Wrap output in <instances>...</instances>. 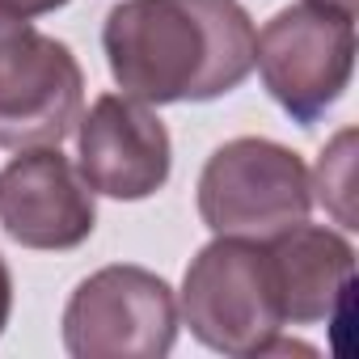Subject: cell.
Wrapping results in <instances>:
<instances>
[{
    "label": "cell",
    "mask_w": 359,
    "mask_h": 359,
    "mask_svg": "<svg viewBox=\"0 0 359 359\" xmlns=\"http://www.w3.org/2000/svg\"><path fill=\"white\" fill-rule=\"evenodd\" d=\"M241 0H118L102 26L114 85L144 106L216 102L254 72Z\"/></svg>",
    "instance_id": "1"
},
{
    "label": "cell",
    "mask_w": 359,
    "mask_h": 359,
    "mask_svg": "<svg viewBox=\"0 0 359 359\" xmlns=\"http://www.w3.org/2000/svg\"><path fill=\"white\" fill-rule=\"evenodd\" d=\"M177 321H187L191 334L216 355L262 359L266 342L287 325L266 241L254 237L208 241L187 266Z\"/></svg>",
    "instance_id": "2"
},
{
    "label": "cell",
    "mask_w": 359,
    "mask_h": 359,
    "mask_svg": "<svg viewBox=\"0 0 359 359\" xmlns=\"http://www.w3.org/2000/svg\"><path fill=\"white\" fill-rule=\"evenodd\" d=\"M313 212V182L300 152L266 135L220 144L199 173V216L216 237L266 241Z\"/></svg>",
    "instance_id": "3"
},
{
    "label": "cell",
    "mask_w": 359,
    "mask_h": 359,
    "mask_svg": "<svg viewBox=\"0 0 359 359\" xmlns=\"http://www.w3.org/2000/svg\"><path fill=\"white\" fill-rule=\"evenodd\" d=\"M254 68L283 114L313 127L351 85L355 13L317 0L279 9L254 39Z\"/></svg>",
    "instance_id": "4"
},
{
    "label": "cell",
    "mask_w": 359,
    "mask_h": 359,
    "mask_svg": "<svg viewBox=\"0 0 359 359\" xmlns=\"http://www.w3.org/2000/svg\"><path fill=\"white\" fill-rule=\"evenodd\" d=\"M173 342L177 296L156 271L102 266L64 304V351L72 359H161Z\"/></svg>",
    "instance_id": "5"
},
{
    "label": "cell",
    "mask_w": 359,
    "mask_h": 359,
    "mask_svg": "<svg viewBox=\"0 0 359 359\" xmlns=\"http://www.w3.org/2000/svg\"><path fill=\"white\" fill-rule=\"evenodd\" d=\"M85 106V72L68 43L26 30L0 51V148L64 144Z\"/></svg>",
    "instance_id": "6"
},
{
    "label": "cell",
    "mask_w": 359,
    "mask_h": 359,
    "mask_svg": "<svg viewBox=\"0 0 359 359\" xmlns=\"http://www.w3.org/2000/svg\"><path fill=\"white\" fill-rule=\"evenodd\" d=\"M81 177L93 195L140 203L152 199L173 169V144L152 106L127 93H102L89 114L76 118Z\"/></svg>",
    "instance_id": "7"
},
{
    "label": "cell",
    "mask_w": 359,
    "mask_h": 359,
    "mask_svg": "<svg viewBox=\"0 0 359 359\" xmlns=\"http://www.w3.org/2000/svg\"><path fill=\"white\" fill-rule=\"evenodd\" d=\"M0 229L26 250H76L97 229V203L81 169L60 152L22 148L0 173Z\"/></svg>",
    "instance_id": "8"
},
{
    "label": "cell",
    "mask_w": 359,
    "mask_h": 359,
    "mask_svg": "<svg viewBox=\"0 0 359 359\" xmlns=\"http://www.w3.org/2000/svg\"><path fill=\"white\" fill-rule=\"evenodd\" d=\"M266 258L287 325L334 321L351 304L355 283V245L321 224H292L266 237Z\"/></svg>",
    "instance_id": "9"
},
{
    "label": "cell",
    "mask_w": 359,
    "mask_h": 359,
    "mask_svg": "<svg viewBox=\"0 0 359 359\" xmlns=\"http://www.w3.org/2000/svg\"><path fill=\"white\" fill-rule=\"evenodd\" d=\"M309 182L317 191L313 199H321L342 229H355V208H351V199H355V131L351 127L334 135V144L317 161V173H309Z\"/></svg>",
    "instance_id": "10"
},
{
    "label": "cell",
    "mask_w": 359,
    "mask_h": 359,
    "mask_svg": "<svg viewBox=\"0 0 359 359\" xmlns=\"http://www.w3.org/2000/svg\"><path fill=\"white\" fill-rule=\"evenodd\" d=\"M68 0H0V9H9L18 18H43V13H55L64 9Z\"/></svg>",
    "instance_id": "11"
},
{
    "label": "cell",
    "mask_w": 359,
    "mask_h": 359,
    "mask_svg": "<svg viewBox=\"0 0 359 359\" xmlns=\"http://www.w3.org/2000/svg\"><path fill=\"white\" fill-rule=\"evenodd\" d=\"M26 30H30V18H18L9 9H0V51H5L18 34H26Z\"/></svg>",
    "instance_id": "12"
},
{
    "label": "cell",
    "mask_w": 359,
    "mask_h": 359,
    "mask_svg": "<svg viewBox=\"0 0 359 359\" xmlns=\"http://www.w3.org/2000/svg\"><path fill=\"white\" fill-rule=\"evenodd\" d=\"M9 313H13V275H9L5 258H0V334L9 325Z\"/></svg>",
    "instance_id": "13"
},
{
    "label": "cell",
    "mask_w": 359,
    "mask_h": 359,
    "mask_svg": "<svg viewBox=\"0 0 359 359\" xmlns=\"http://www.w3.org/2000/svg\"><path fill=\"white\" fill-rule=\"evenodd\" d=\"M317 5H334V9H346V13H355V0H317Z\"/></svg>",
    "instance_id": "14"
}]
</instances>
